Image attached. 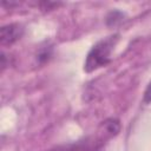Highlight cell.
Returning a JSON list of instances; mask_svg holds the SVG:
<instances>
[{
    "mask_svg": "<svg viewBox=\"0 0 151 151\" xmlns=\"http://www.w3.org/2000/svg\"><path fill=\"white\" fill-rule=\"evenodd\" d=\"M119 40V34H111L96 42L88 51L84 61V71L91 73L100 67L106 66L111 61V54Z\"/></svg>",
    "mask_w": 151,
    "mask_h": 151,
    "instance_id": "obj_1",
    "label": "cell"
},
{
    "mask_svg": "<svg viewBox=\"0 0 151 151\" xmlns=\"http://www.w3.org/2000/svg\"><path fill=\"white\" fill-rule=\"evenodd\" d=\"M24 34V27L20 24H8L0 28L1 46H12Z\"/></svg>",
    "mask_w": 151,
    "mask_h": 151,
    "instance_id": "obj_2",
    "label": "cell"
},
{
    "mask_svg": "<svg viewBox=\"0 0 151 151\" xmlns=\"http://www.w3.org/2000/svg\"><path fill=\"white\" fill-rule=\"evenodd\" d=\"M120 131V122L117 118H109L101 124V134L104 138H112Z\"/></svg>",
    "mask_w": 151,
    "mask_h": 151,
    "instance_id": "obj_3",
    "label": "cell"
},
{
    "mask_svg": "<svg viewBox=\"0 0 151 151\" xmlns=\"http://www.w3.org/2000/svg\"><path fill=\"white\" fill-rule=\"evenodd\" d=\"M103 150V142H94V140H85L83 143H79V150L78 151H101Z\"/></svg>",
    "mask_w": 151,
    "mask_h": 151,
    "instance_id": "obj_4",
    "label": "cell"
},
{
    "mask_svg": "<svg viewBox=\"0 0 151 151\" xmlns=\"http://www.w3.org/2000/svg\"><path fill=\"white\" fill-rule=\"evenodd\" d=\"M124 13L123 12H119V11H112L109 13L107 18H106V24L109 26H114L117 25L118 22H122L123 21V18H124Z\"/></svg>",
    "mask_w": 151,
    "mask_h": 151,
    "instance_id": "obj_5",
    "label": "cell"
},
{
    "mask_svg": "<svg viewBox=\"0 0 151 151\" xmlns=\"http://www.w3.org/2000/svg\"><path fill=\"white\" fill-rule=\"evenodd\" d=\"M78 150H79V143H72V144L58 145L47 151H78Z\"/></svg>",
    "mask_w": 151,
    "mask_h": 151,
    "instance_id": "obj_6",
    "label": "cell"
},
{
    "mask_svg": "<svg viewBox=\"0 0 151 151\" xmlns=\"http://www.w3.org/2000/svg\"><path fill=\"white\" fill-rule=\"evenodd\" d=\"M52 55V47H44L40 50V52L37 55V59L40 64H44L45 61H47L50 59V57Z\"/></svg>",
    "mask_w": 151,
    "mask_h": 151,
    "instance_id": "obj_7",
    "label": "cell"
},
{
    "mask_svg": "<svg viewBox=\"0 0 151 151\" xmlns=\"http://www.w3.org/2000/svg\"><path fill=\"white\" fill-rule=\"evenodd\" d=\"M143 101L145 104H149L151 101V81L147 84L145 91H144V96H143Z\"/></svg>",
    "mask_w": 151,
    "mask_h": 151,
    "instance_id": "obj_8",
    "label": "cell"
}]
</instances>
